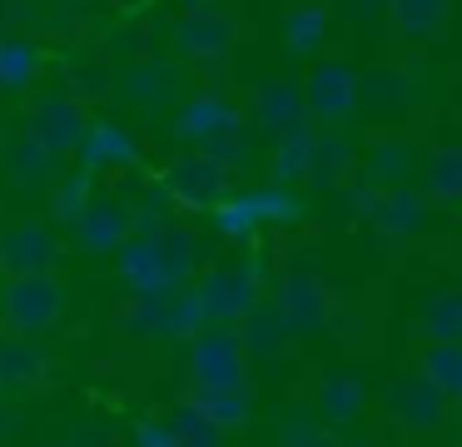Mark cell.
I'll return each instance as SVG.
<instances>
[{"label":"cell","instance_id":"cell-23","mask_svg":"<svg viewBox=\"0 0 462 447\" xmlns=\"http://www.w3.org/2000/svg\"><path fill=\"white\" fill-rule=\"evenodd\" d=\"M120 95L140 115H160V109L180 105V75H174V65H160V60H134L120 75Z\"/></svg>","mask_w":462,"mask_h":447},{"label":"cell","instance_id":"cell-34","mask_svg":"<svg viewBox=\"0 0 462 447\" xmlns=\"http://www.w3.org/2000/svg\"><path fill=\"white\" fill-rule=\"evenodd\" d=\"M418 169L428 204H462V144H438Z\"/></svg>","mask_w":462,"mask_h":447},{"label":"cell","instance_id":"cell-30","mask_svg":"<svg viewBox=\"0 0 462 447\" xmlns=\"http://www.w3.org/2000/svg\"><path fill=\"white\" fill-rule=\"evenodd\" d=\"M160 254H164V268H170L174 284H194V274H199L204 264H209V248H204V238L194 234L189 224H180V219H170V224L160 228Z\"/></svg>","mask_w":462,"mask_h":447},{"label":"cell","instance_id":"cell-16","mask_svg":"<svg viewBox=\"0 0 462 447\" xmlns=\"http://www.w3.org/2000/svg\"><path fill=\"white\" fill-rule=\"evenodd\" d=\"M428 194L422 189H412V184H388V189H378V199H373V209H368V219L363 224L373 228L378 238H412V234H422V224H428Z\"/></svg>","mask_w":462,"mask_h":447},{"label":"cell","instance_id":"cell-47","mask_svg":"<svg viewBox=\"0 0 462 447\" xmlns=\"http://www.w3.org/2000/svg\"><path fill=\"white\" fill-rule=\"evenodd\" d=\"M180 5H219V0H180Z\"/></svg>","mask_w":462,"mask_h":447},{"label":"cell","instance_id":"cell-35","mask_svg":"<svg viewBox=\"0 0 462 447\" xmlns=\"http://www.w3.org/2000/svg\"><path fill=\"white\" fill-rule=\"evenodd\" d=\"M418 338L462 343V288H432L418 303Z\"/></svg>","mask_w":462,"mask_h":447},{"label":"cell","instance_id":"cell-43","mask_svg":"<svg viewBox=\"0 0 462 447\" xmlns=\"http://www.w3.org/2000/svg\"><path fill=\"white\" fill-rule=\"evenodd\" d=\"M130 442H140V447H174V427H170V417H160V413L140 417V423L130 427Z\"/></svg>","mask_w":462,"mask_h":447},{"label":"cell","instance_id":"cell-2","mask_svg":"<svg viewBox=\"0 0 462 447\" xmlns=\"http://www.w3.org/2000/svg\"><path fill=\"white\" fill-rule=\"evenodd\" d=\"M199 298L194 288H154V293H130L115 313V333L130 338V343H184L194 328H204Z\"/></svg>","mask_w":462,"mask_h":447},{"label":"cell","instance_id":"cell-48","mask_svg":"<svg viewBox=\"0 0 462 447\" xmlns=\"http://www.w3.org/2000/svg\"><path fill=\"white\" fill-rule=\"evenodd\" d=\"M31 5H65V0H31Z\"/></svg>","mask_w":462,"mask_h":447},{"label":"cell","instance_id":"cell-25","mask_svg":"<svg viewBox=\"0 0 462 447\" xmlns=\"http://www.w3.org/2000/svg\"><path fill=\"white\" fill-rule=\"evenodd\" d=\"M239 338H244V353H249L254 363H279L293 348V328L283 323V313L269 298H259V303L239 318Z\"/></svg>","mask_w":462,"mask_h":447},{"label":"cell","instance_id":"cell-13","mask_svg":"<svg viewBox=\"0 0 462 447\" xmlns=\"http://www.w3.org/2000/svg\"><path fill=\"white\" fill-rule=\"evenodd\" d=\"M239 99L229 95L224 85H199L194 95L180 99V109H174V139L189 149H204L214 135H224L229 125H239Z\"/></svg>","mask_w":462,"mask_h":447},{"label":"cell","instance_id":"cell-32","mask_svg":"<svg viewBox=\"0 0 462 447\" xmlns=\"http://www.w3.org/2000/svg\"><path fill=\"white\" fill-rule=\"evenodd\" d=\"M418 373L448 397L452 407H462V343H442V338H422L418 348Z\"/></svg>","mask_w":462,"mask_h":447},{"label":"cell","instance_id":"cell-27","mask_svg":"<svg viewBox=\"0 0 462 447\" xmlns=\"http://www.w3.org/2000/svg\"><path fill=\"white\" fill-rule=\"evenodd\" d=\"M388 25L408 45H432L452 25V0H388Z\"/></svg>","mask_w":462,"mask_h":447},{"label":"cell","instance_id":"cell-24","mask_svg":"<svg viewBox=\"0 0 462 447\" xmlns=\"http://www.w3.org/2000/svg\"><path fill=\"white\" fill-rule=\"evenodd\" d=\"M45 75V45L25 30H0V95H31Z\"/></svg>","mask_w":462,"mask_h":447},{"label":"cell","instance_id":"cell-29","mask_svg":"<svg viewBox=\"0 0 462 447\" xmlns=\"http://www.w3.org/2000/svg\"><path fill=\"white\" fill-rule=\"evenodd\" d=\"M418 164L422 159L408 139H378V144H368V154L358 159V174L373 179L378 189H388V184H412Z\"/></svg>","mask_w":462,"mask_h":447},{"label":"cell","instance_id":"cell-41","mask_svg":"<svg viewBox=\"0 0 462 447\" xmlns=\"http://www.w3.org/2000/svg\"><path fill=\"white\" fill-rule=\"evenodd\" d=\"M174 214H180V209H174L170 189H164L160 179L140 184V194L130 199V224H134V234H160V228L170 224Z\"/></svg>","mask_w":462,"mask_h":447},{"label":"cell","instance_id":"cell-1","mask_svg":"<svg viewBox=\"0 0 462 447\" xmlns=\"http://www.w3.org/2000/svg\"><path fill=\"white\" fill-rule=\"evenodd\" d=\"M244 248H249L244 258H229V264H204L199 274H194L189 288H194V298H199V308H204L209 323H239V318L263 298V288H269V278H273L269 248H263L259 238L244 244Z\"/></svg>","mask_w":462,"mask_h":447},{"label":"cell","instance_id":"cell-33","mask_svg":"<svg viewBox=\"0 0 462 447\" xmlns=\"http://www.w3.org/2000/svg\"><path fill=\"white\" fill-rule=\"evenodd\" d=\"M269 179L273 184H289V189H309V164H313V125L303 135H289V139H269Z\"/></svg>","mask_w":462,"mask_h":447},{"label":"cell","instance_id":"cell-18","mask_svg":"<svg viewBox=\"0 0 462 447\" xmlns=\"http://www.w3.org/2000/svg\"><path fill=\"white\" fill-rule=\"evenodd\" d=\"M313 407H319V417L333 433H348L368 413V377L353 373V368H333V373H323L319 393H313Z\"/></svg>","mask_w":462,"mask_h":447},{"label":"cell","instance_id":"cell-9","mask_svg":"<svg viewBox=\"0 0 462 447\" xmlns=\"http://www.w3.org/2000/svg\"><path fill=\"white\" fill-rule=\"evenodd\" d=\"M234 40H239V20L219 5H184L174 20V55L189 65H219L229 60Z\"/></svg>","mask_w":462,"mask_h":447},{"label":"cell","instance_id":"cell-14","mask_svg":"<svg viewBox=\"0 0 462 447\" xmlns=\"http://www.w3.org/2000/svg\"><path fill=\"white\" fill-rule=\"evenodd\" d=\"M75 159L95 174H134L144 164V139L134 125H120V119H90Z\"/></svg>","mask_w":462,"mask_h":447},{"label":"cell","instance_id":"cell-37","mask_svg":"<svg viewBox=\"0 0 462 447\" xmlns=\"http://www.w3.org/2000/svg\"><path fill=\"white\" fill-rule=\"evenodd\" d=\"M279 437L283 447H319V442H343V433H333L328 423L319 417V407L313 403H289L279 413Z\"/></svg>","mask_w":462,"mask_h":447},{"label":"cell","instance_id":"cell-46","mask_svg":"<svg viewBox=\"0 0 462 447\" xmlns=\"http://www.w3.org/2000/svg\"><path fill=\"white\" fill-rule=\"evenodd\" d=\"M15 423H21V413L15 407H0V437H15Z\"/></svg>","mask_w":462,"mask_h":447},{"label":"cell","instance_id":"cell-28","mask_svg":"<svg viewBox=\"0 0 462 447\" xmlns=\"http://www.w3.org/2000/svg\"><path fill=\"white\" fill-rule=\"evenodd\" d=\"M95 189H100V174H95V169H85V164L70 169V164H65L60 179L45 189V219L60 224V228H70L75 219H80V209L95 199Z\"/></svg>","mask_w":462,"mask_h":447},{"label":"cell","instance_id":"cell-42","mask_svg":"<svg viewBox=\"0 0 462 447\" xmlns=\"http://www.w3.org/2000/svg\"><path fill=\"white\" fill-rule=\"evenodd\" d=\"M373 199H378V184H373V179H363L358 169H353V174L338 184V204H343V214H348V219H358V224L368 219Z\"/></svg>","mask_w":462,"mask_h":447},{"label":"cell","instance_id":"cell-49","mask_svg":"<svg viewBox=\"0 0 462 447\" xmlns=\"http://www.w3.org/2000/svg\"><path fill=\"white\" fill-rule=\"evenodd\" d=\"M457 288H462V278H457Z\"/></svg>","mask_w":462,"mask_h":447},{"label":"cell","instance_id":"cell-5","mask_svg":"<svg viewBox=\"0 0 462 447\" xmlns=\"http://www.w3.org/2000/svg\"><path fill=\"white\" fill-rule=\"evenodd\" d=\"M65 234L51 219H11L0 224V274H60Z\"/></svg>","mask_w":462,"mask_h":447},{"label":"cell","instance_id":"cell-12","mask_svg":"<svg viewBox=\"0 0 462 447\" xmlns=\"http://www.w3.org/2000/svg\"><path fill=\"white\" fill-rule=\"evenodd\" d=\"M130 234H134L130 199L110 194V189H95V199L80 209V219L70 224V244L80 248V254H95V258L115 254V248H120Z\"/></svg>","mask_w":462,"mask_h":447},{"label":"cell","instance_id":"cell-39","mask_svg":"<svg viewBox=\"0 0 462 447\" xmlns=\"http://www.w3.org/2000/svg\"><path fill=\"white\" fill-rule=\"evenodd\" d=\"M204 154H214L229 174H244V169L259 164V135H254L249 119H239V125H229L224 135H214L209 144H204Z\"/></svg>","mask_w":462,"mask_h":447},{"label":"cell","instance_id":"cell-38","mask_svg":"<svg viewBox=\"0 0 462 447\" xmlns=\"http://www.w3.org/2000/svg\"><path fill=\"white\" fill-rule=\"evenodd\" d=\"M249 194H254V204H259V219H263V234L269 228H293V224H303V194L299 189H289V184H249Z\"/></svg>","mask_w":462,"mask_h":447},{"label":"cell","instance_id":"cell-31","mask_svg":"<svg viewBox=\"0 0 462 447\" xmlns=\"http://www.w3.org/2000/svg\"><path fill=\"white\" fill-rule=\"evenodd\" d=\"M209 224L214 234L224 238V244H254V238L263 234V219H259V204H254L249 189H229V194L219 199V204L209 209Z\"/></svg>","mask_w":462,"mask_h":447},{"label":"cell","instance_id":"cell-19","mask_svg":"<svg viewBox=\"0 0 462 447\" xmlns=\"http://www.w3.org/2000/svg\"><path fill=\"white\" fill-rule=\"evenodd\" d=\"M0 169H5V179H11L15 189H51L65 169V154H55V149L41 144L35 135L15 129L11 144L0 149Z\"/></svg>","mask_w":462,"mask_h":447},{"label":"cell","instance_id":"cell-45","mask_svg":"<svg viewBox=\"0 0 462 447\" xmlns=\"http://www.w3.org/2000/svg\"><path fill=\"white\" fill-rule=\"evenodd\" d=\"M31 0H0V30H21L31 25Z\"/></svg>","mask_w":462,"mask_h":447},{"label":"cell","instance_id":"cell-26","mask_svg":"<svg viewBox=\"0 0 462 447\" xmlns=\"http://www.w3.org/2000/svg\"><path fill=\"white\" fill-rule=\"evenodd\" d=\"M358 169V149H353L343 125H313V164H309V184L313 189H338L343 179Z\"/></svg>","mask_w":462,"mask_h":447},{"label":"cell","instance_id":"cell-4","mask_svg":"<svg viewBox=\"0 0 462 447\" xmlns=\"http://www.w3.org/2000/svg\"><path fill=\"white\" fill-rule=\"evenodd\" d=\"M65 293L60 274H11L0 288V323L5 333H25V338H51L65 323Z\"/></svg>","mask_w":462,"mask_h":447},{"label":"cell","instance_id":"cell-3","mask_svg":"<svg viewBox=\"0 0 462 447\" xmlns=\"http://www.w3.org/2000/svg\"><path fill=\"white\" fill-rule=\"evenodd\" d=\"M184 383L189 393H224L254 387V358L244 353L239 323H204L184 338Z\"/></svg>","mask_w":462,"mask_h":447},{"label":"cell","instance_id":"cell-17","mask_svg":"<svg viewBox=\"0 0 462 447\" xmlns=\"http://www.w3.org/2000/svg\"><path fill=\"white\" fill-rule=\"evenodd\" d=\"M412 105H418V79L408 75V70H368L358 85V109L363 115H373L378 125H398V119L412 115Z\"/></svg>","mask_w":462,"mask_h":447},{"label":"cell","instance_id":"cell-20","mask_svg":"<svg viewBox=\"0 0 462 447\" xmlns=\"http://www.w3.org/2000/svg\"><path fill=\"white\" fill-rule=\"evenodd\" d=\"M45 383H51V353L41 338H0V393H41Z\"/></svg>","mask_w":462,"mask_h":447},{"label":"cell","instance_id":"cell-8","mask_svg":"<svg viewBox=\"0 0 462 447\" xmlns=\"http://www.w3.org/2000/svg\"><path fill=\"white\" fill-rule=\"evenodd\" d=\"M383 413H388L393 427H402V433H412V437H438L452 417V403L418 373V368H408V373H398L388 383Z\"/></svg>","mask_w":462,"mask_h":447},{"label":"cell","instance_id":"cell-10","mask_svg":"<svg viewBox=\"0 0 462 447\" xmlns=\"http://www.w3.org/2000/svg\"><path fill=\"white\" fill-rule=\"evenodd\" d=\"M249 125L259 139H289L313 125L299 79H259L249 89Z\"/></svg>","mask_w":462,"mask_h":447},{"label":"cell","instance_id":"cell-22","mask_svg":"<svg viewBox=\"0 0 462 447\" xmlns=\"http://www.w3.org/2000/svg\"><path fill=\"white\" fill-rule=\"evenodd\" d=\"M115 274H120L125 293H154V288H180L164 268V254H160V238L154 234H130L120 248H115Z\"/></svg>","mask_w":462,"mask_h":447},{"label":"cell","instance_id":"cell-7","mask_svg":"<svg viewBox=\"0 0 462 447\" xmlns=\"http://www.w3.org/2000/svg\"><path fill=\"white\" fill-rule=\"evenodd\" d=\"M358 65L343 55H319V65H309L303 75V99H309V115L313 125H343L358 115Z\"/></svg>","mask_w":462,"mask_h":447},{"label":"cell","instance_id":"cell-15","mask_svg":"<svg viewBox=\"0 0 462 447\" xmlns=\"http://www.w3.org/2000/svg\"><path fill=\"white\" fill-rule=\"evenodd\" d=\"M273 308H279L283 323L293 328V338H309L328 323L333 293L313 268H289V274L279 278V288H273Z\"/></svg>","mask_w":462,"mask_h":447},{"label":"cell","instance_id":"cell-36","mask_svg":"<svg viewBox=\"0 0 462 447\" xmlns=\"http://www.w3.org/2000/svg\"><path fill=\"white\" fill-rule=\"evenodd\" d=\"M164 417H170L174 442H180V447H219L224 437H229V433H224V427L214 423L209 413H204V403H199L194 393H184V397H180V403H174Z\"/></svg>","mask_w":462,"mask_h":447},{"label":"cell","instance_id":"cell-6","mask_svg":"<svg viewBox=\"0 0 462 447\" xmlns=\"http://www.w3.org/2000/svg\"><path fill=\"white\" fill-rule=\"evenodd\" d=\"M160 184L170 189L174 209H184V214H209L234 189V174L214 154H204V149H184V154H174L160 169Z\"/></svg>","mask_w":462,"mask_h":447},{"label":"cell","instance_id":"cell-40","mask_svg":"<svg viewBox=\"0 0 462 447\" xmlns=\"http://www.w3.org/2000/svg\"><path fill=\"white\" fill-rule=\"evenodd\" d=\"M204 413L224 427V433H244L259 413V393L254 387H224V393H199Z\"/></svg>","mask_w":462,"mask_h":447},{"label":"cell","instance_id":"cell-21","mask_svg":"<svg viewBox=\"0 0 462 447\" xmlns=\"http://www.w3.org/2000/svg\"><path fill=\"white\" fill-rule=\"evenodd\" d=\"M328 35H333V5L328 0H293V5H283L279 40H283L289 55L319 60L323 45H328Z\"/></svg>","mask_w":462,"mask_h":447},{"label":"cell","instance_id":"cell-11","mask_svg":"<svg viewBox=\"0 0 462 447\" xmlns=\"http://www.w3.org/2000/svg\"><path fill=\"white\" fill-rule=\"evenodd\" d=\"M25 135H35L41 144H51L55 154L70 159L75 149H80L85 129H90V109H85V99H75L70 89H51V95H41L31 109H25Z\"/></svg>","mask_w":462,"mask_h":447},{"label":"cell","instance_id":"cell-50","mask_svg":"<svg viewBox=\"0 0 462 447\" xmlns=\"http://www.w3.org/2000/svg\"><path fill=\"white\" fill-rule=\"evenodd\" d=\"M0 397H5V393H0Z\"/></svg>","mask_w":462,"mask_h":447},{"label":"cell","instance_id":"cell-44","mask_svg":"<svg viewBox=\"0 0 462 447\" xmlns=\"http://www.w3.org/2000/svg\"><path fill=\"white\" fill-rule=\"evenodd\" d=\"M343 10H348V20L363 25V30H373V25L388 20V0H343Z\"/></svg>","mask_w":462,"mask_h":447}]
</instances>
